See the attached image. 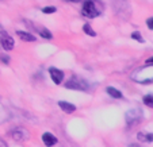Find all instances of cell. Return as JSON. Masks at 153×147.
Returning <instances> with one entry per match:
<instances>
[{
	"mask_svg": "<svg viewBox=\"0 0 153 147\" xmlns=\"http://www.w3.org/2000/svg\"><path fill=\"white\" fill-rule=\"evenodd\" d=\"M104 11V3L100 0H84L81 6V15L87 19H95Z\"/></svg>",
	"mask_w": 153,
	"mask_h": 147,
	"instance_id": "1",
	"label": "cell"
},
{
	"mask_svg": "<svg viewBox=\"0 0 153 147\" xmlns=\"http://www.w3.org/2000/svg\"><path fill=\"white\" fill-rule=\"evenodd\" d=\"M64 87L69 90H84L85 92V90H88L90 85L84 78H80L77 76H71L69 80L64 84Z\"/></svg>",
	"mask_w": 153,
	"mask_h": 147,
	"instance_id": "2",
	"label": "cell"
},
{
	"mask_svg": "<svg viewBox=\"0 0 153 147\" xmlns=\"http://www.w3.org/2000/svg\"><path fill=\"white\" fill-rule=\"evenodd\" d=\"M23 22L26 23V27H27V29H31L34 32L39 34V37H41V38H43V39H53V34H52V31H50V30H48L46 27L41 26V24L38 26V24L33 23L31 20H27V19H25Z\"/></svg>",
	"mask_w": 153,
	"mask_h": 147,
	"instance_id": "3",
	"label": "cell"
},
{
	"mask_svg": "<svg viewBox=\"0 0 153 147\" xmlns=\"http://www.w3.org/2000/svg\"><path fill=\"white\" fill-rule=\"evenodd\" d=\"M125 119H126V124L127 127H133L136 124L140 123V120L142 119V112L141 110L136 108V110H129L125 115Z\"/></svg>",
	"mask_w": 153,
	"mask_h": 147,
	"instance_id": "4",
	"label": "cell"
},
{
	"mask_svg": "<svg viewBox=\"0 0 153 147\" xmlns=\"http://www.w3.org/2000/svg\"><path fill=\"white\" fill-rule=\"evenodd\" d=\"M0 45L6 51H11L15 47V40L7 31H0Z\"/></svg>",
	"mask_w": 153,
	"mask_h": 147,
	"instance_id": "5",
	"label": "cell"
},
{
	"mask_svg": "<svg viewBox=\"0 0 153 147\" xmlns=\"http://www.w3.org/2000/svg\"><path fill=\"white\" fill-rule=\"evenodd\" d=\"M49 74H50V78L52 81L56 84V85H61L64 82V78H65V73L64 70L58 69L56 66H50L49 68Z\"/></svg>",
	"mask_w": 153,
	"mask_h": 147,
	"instance_id": "6",
	"label": "cell"
},
{
	"mask_svg": "<svg viewBox=\"0 0 153 147\" xmlns=\"http://www.w3.org/2000/svg\"><path fill=\"white\" fill-rule=\"evenodd\" d=\"M57 105L61 108V111H62L64 113H68V115H72V113H75L76 110H77V107H76L75 104L68 103V101H65V100H60L57 103Z\"/></svg>",
	"mask_w": 153,
	"mask_h": 147,
	"instance_id": "7",
	"label": "cell"
},
{
	"mask_svg": "<svg viewBox=\"0 0 153 147\" xmlns=\"http://www.w3.org/2000/svg\"><path fill=\"white\" fill-rule=\"evenodd\" d=\"M41 139H42V143L46 147H54L56 144L58 143V139L56 138L52 132H43Z\"/></svg>",
	"mask_w": 153,
	"mask_h": 147,
	"instance_id": "8",
	"label": "cell"
},
{
	"mask_svg": "<svg viewBox=\"0 0 153 147\" xmlns=\"http://www.w3.org/2000/svg\"><path fill=\"white\" fill-rule=\"evenodd\" d=\"M15 34L19 37V39H22L23 42H35L37 40V37H35L33 32L30 31H23V30H16Z\"/></svg>",
	"mask_w": 153,
	"mask_h": 147,
	"instance_id": "9",
	"label": "cell"
},
{
	"mask_svg": "<svg viewBox=\"0 0 153 147\" xmlns=\"http://www.w3.org/2000/svg\"><path fill=\"white\" fill-rule=\"evenodd\" d=\"M11 136H12V139L16 140V142H23V140H26V139L29 138L26 130H23V128H15V130H12L11 131Z\"/></svg>",
	"mask_w": 153,
	"mask_h": 147,
	"instance_id": "10",
	"label": "cell"
},
{
	"mask_svg": "<svg viewBox=\"0 0 153 147\" xmlns=\"http://www.w3.org/2000/svg\"><path fill=\"white\" fill-rule=\"evenodd\" d=\"M137 140L140 143H153V132L141 131V132L137 134Z\"/></svg>",
	"mask_w": 153,
	"mask_h": 147,
	"instance_id": "11",
	"label": "cell"
},
{
	"mask_svg": "<svg viewBox=\"0 0 153 147\" xmlns=\"http://www.w3.org/2000/svg\"><path fill=\"white\" fill-rule=\"evenodd\" d=\"M106 93L110 96L111 98H115V100H121V98H123V93H122L119 89H117L115 87H107Z\"/></svg>",
	"mask_w": 153,
	"mask_h": 147,
	"instance_id": "12",
	"label": "cell"
},
{
	"mask_svg": "<svg viewBox=\"0 0 153 147\" xmlns=\"http://www.w3.org/2000/svg\"><path fill=\"white\" fill-rule=\"evenodd\" d=\"M142 104L145 107L153 110V93H146V95L142 96Z\"/></svg>",
	"mask_w": 153,
	"mask_h": 147,
	"instance_id": "13",
	"label": "cell"
},
{
	"mask_svg": "<svg viewBox=\"0 0 153 147\" xmlns=\"http://www.w3.org/2000/svg\"><path fill=\"white\" fill-rule=\"evenodd\" d=\"M83 32L85 35H88V37H96V31L91 27L90 23H84L83 24Z\"/></svg>",
	"mask_w": 153,
	"mask_h": 147,
	"instance_id": "14",
	"label": "cell"
},
{
	"mask_svg": "<svg viewBox=\"0 0 153 147\" xmlns=\"http://www.w3.org/2000/svg\"><path fill=\"white\" fill-rule=\"evenodd\" d=\"M130 38L133 40H137L138 43H145V39L144 37H142V34L140 31H133L131 34H130Z\"/></svg>",
	"mask_w": 153,
	"mask_h": 147,
	"instance_id": "15",
	"label": "cell"
},
{
	"mask_svg": "<svg viewBox=\"0 0 153 147\" xmlns=\"http://www.w3.org/2000/svg\"><path fill=\"white\" fill-rule=\"evenodd\" d=\"M41 11L45 15H52V14H54V12H57V8H56L54 6H46V7H43Z\"/></svg>",
	"mask_w": 153,
	"mask_h": 147,
	"instance_id": "16",
	"label": "cell"
},
{
	"mask_svg": "<svg viewBox=\"0 0 153 147\" xmlns=\"http://www.w3.org/2000/svg\"><path fill=\"white\" fill-rule=\"evenodd\" d=\"M0 61H1L4 65H8L10 61H11V58H10L7 54H0Z\"/></svg>",
	"mask_w": 153,
	"mask_h": 147,
	"instance_id": "17",
	"label": "cell"
},
{
	"mask_svg": "<svg viewBox=\"0 0 153 147\" xmlns=\"http://www.w3.org/2000/svg\"><path fill=\"white\" fill-rule=\"evenodd\" d=\"M145 23H146V27H148V29H149L150 31H153V16L148 18V19H146V22H145Z\"/></svg>",
	"mask_w": 153,
	"mask_h": 147,
	"instance_id": "18",
	"label": "cell"
},
{
	"mask_svg": "<svg viewBox=\"0 0 153 147\" xmlns=\"http://www.w3.org/2000/svg\"><path fill=\"white\" fill-rule=\"evenodd\" d=\"M145 65H149V66H150V65H153V55H152V57H149L146 61H145Z\"/></svg>",
	"mask_w": 153,
	"mask_h": 147,
	"instance_id": "19",
	"label": "cell"
},
{
	"mask_svg": "<svg viewBox=\"0 0 153 147\" xmlns=\"http://www.w3.org/2000/svg\"><path fill=\"white\" fill-rule=\"evenodd\" d=\"M127 147H142V146L141 144H138V143H130Z\"/></svg>",
	"mask_w": 153,
	"mask_h": 147,
	"instance_id": "20",
	"label": "cell"
},
{
	"mask_svg": "<svg viewBox=\"0 0 153 147\" xmlns=\"http://www.w3.org/2000/svg\"><path fill=\"white\" fill-rule=\"evenodd\" d=\"M64 1H68V3H80L81 0H64Z\"/></svg>",
	"mask_w": 153,
	"mask_h": 147,
	"instance_id": "21",
	"label": "cell"
},
{
	"mask_svg": "<svg viewBox=\"0 0 153 147\" xmlns=\"http://www.w3.org/2000/svg\"><path fill=\"white\" fill-rule=\"evenodd\" d=\"M0 147H1V146H0Z\"/></svg>",
	"mask_w": 153,
	"mask_h": 147,
	"instance_id": "22",
	"label": "cell"
}]
</instances>
